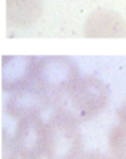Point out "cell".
I'll use <instances>...</instances> for the list:
<instances>
[{
    "instance_id": "6da1fadb",
    "label": "cell",
    "mask_w": 126,
    "mask_h": 159,
    "mask_svg": "<svg viewBox=\"0 0 126 159\" xmlns=\"http://www.w3.org/2000/svg\"><path fill=\"white\" fill-rule=\"evenodd\" d=\"M109 87L94 75H81L71 87L52 100L54 111H61L78 123L103 113L109 103Z\"/></svg>"
},
{
    "instance_id": "7a4b0ae2",
    "label": "cell",
    "mask_w": 126,
    "mask_h": 159,
    "mask_svg": "<svg viewBox=\"0 0 126 159\" xmlns=\"http://www.w3.org/2000/svg\"><path fill=\"white\" fill-rule=\"evenodd\" d=\"M80 123L61 111L45 120L42 153L45 159H78L83 155Z\"/></svg>"
},
{
    "instance_id": "3957f363",
    "label": "cell",
    "mask_w": 126,
    "mask_h": 159,
    "mask_svg": "<svg viewBox=\"0 0 126 159\" xmlns=\"http://www.w3.org/2000/svg\"><path fill=\"white\" fill-rule=\"evenodd\" d=\"M80 70L74 59L64 55L39 57L35 84L54 100L80 78Z\"/></svg>"
},
{
    "instance_id": "277c9868",
    "label": "cell",
    "mask_w": 126,
    "mask_h": 159,
    "mask_svg": "<svg viewBox=\"0 0 126 159\" xmlns=\"http://www.w3.org/2000/svg\"><path fill=\"white\" fill-rule=\"evenodd\" d=\"M39 57L3 55L2 57V91L13 94L34 85L36 81Z\"/></svg>"
},
{
    "instance_id": "5b68a950",
    "label": "cell",
    "mask_w": 126,
    "mask_h": 159,
    "mask_svg": "<svg viewBox=\"0 0 126 159\" xmlns=\"http://www.w3.org/2000/svg\"><path fill=\"white\" fill-rule=\"evenodd\" d=\"M52 107V98L34 84L4 98L3 111L12 119H22L29 114H42Z\"/></svg>"
},
{
    "instance_id": "8992f818",
    "label": "cell",
    "mask_w": 126,
    "mask_h": 159,
    "mask_svg": "<svg viewBox=\"0 0 126 159\" xmlns=\"http://www.w3.org/2000/svg\"><path fill=\"white\" fill-rule=\"evenodd\" d=\"M44 129H45V121L41 117V114H29L19 119L12 134L15 151L21 152L23 155L42 159Z\"/></svg>"
},
{
    "instance_id": "52a82bcc",
    "label": "cell",
    "mask_w": 126,
    "mask_h": 159,
    "mask_svg": "<svg viewBox=\"0 0 126 159\" xmlns=\"http://www.w3.org/2000/svg\"><path fill=\"white\" fill-rule=\"evenodd\" d=\"M83 35L90 39L126 38V20L114 10L97 9L84 22Z\"/></svg>"
},
{
    "instance_id": "ba28073f",
    "label": "cell",
    "mask_w": 126,
    "mask_h": 159,
    "mask_svg": "<svg viewBox=\"0 0 126 159\" xmlns=\"http://www.w3.org/2000/svg\"><path fill=\"white\" fill-rule=\"evenodd\" d=\"M44 12L42 0H6V22L12 29L23 30L39 20Z\"/></svg>"
},
{
    "instance_id": "9c48e42d",
    "label": "cell",
    "mask_w": 126,
    "mask_h": 159,
    "mask_svg": "<svg viewBox=\"0 0 126 159\" xmlns=\"http://www.w3.org/2000/svg\"><path fill=\"white\" fill-rule=\"evenodd\" d=\"M107 146L112 159H126V125L118 123L110 129Z\"/></svg>"
},
{
    "instance_id": "30bf717a",
    "label": "cell",
    "mask_w": 126,
    "mask_h": 159,
    "mask_svg": "<svg viewBox=\"0 0 126 159\" xmlns=\"http://www.w3.org/2000/svg\"><path fill=\"white\" fill-rule=\"evenodd\" d=\"M2 159H38L29 155H23L21 152L15 151L12 142V134L3 130L2 134Z\"/></svg>"
},
{
    "instance_id": "8fae6325",
    "label": "cell",
    "mask_w": 126,
    "mask_h": 159,
    "mask_svg": "<svg viewBox=\"0 0 126 159\" xmlns=\"http://www.w3.org/2000/svg\"><path fill=\"white\" fill-rule=\"evenodd\" d=\"M78 159H112V158H110V155L103 153L100 151H90V152H84Z\"/></svg>"
},
{
    "instance_id": "7c38bea8",
    "label": "cell",
    "mask_w": 126,
    "mask_h": 159,
    "mask_svg": "<svg viewBox=\"0 0 126 159\" xmlns=\"http://www.w3.org/2000/svg\"><path fill=\"white\" fill-rule=\"evenodd\" d=\"M118 119L120 120V123L126 125V101L120 106V109L118 110Z\"/></svg>"
}]
</instances>
